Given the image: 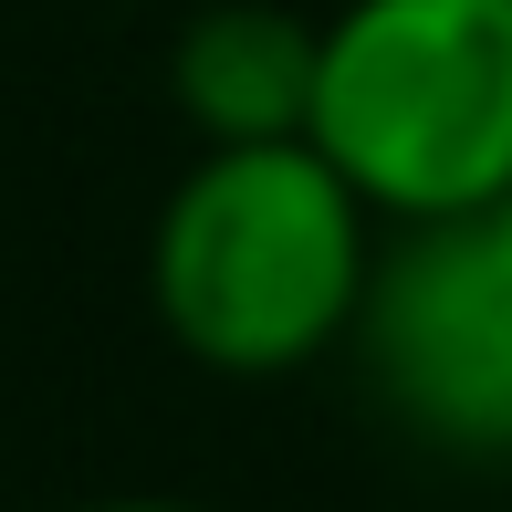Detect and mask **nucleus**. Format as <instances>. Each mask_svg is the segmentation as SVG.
I'll list each match as a JSON object with an SVG mask.
<instances>
[{
    "label": "nucleus",
    "mask_w": 512,
    "mask_h": 512,
    "mask_svg": "<svg viewBox=\"0 0 512 512\" xmlns=\"http://www.w3.org/2000/svg\"><path fill=\"white\" fill-rule=\"evenodd\" d=\"M377 272V209L345 189L304 136L209 147L157 209L147 293L178 356L209 377H293L366 304Z\"/></svg>",
    "instance_id": "nucleus-1"
},
{
    "label": "nucleus",
    "mask_w": 512,
    "mask_h": 512,
    "mask_svg": "<svg viewBox=\"0 0 512 512\" xmlns=\"http://www.w3.org/2000/svg\"><path fill=\"white\" fill-rule=\"evenodd\" d=\"M304 147L387 230L512 189V0H345L314 32Z\"/></svg>",
    "instance_id": "nucleus-2"
},
{
    "label": "nucleus",
    "mask_w": 512,
    "mask_h": 512,
    "mask_svg": "<svg viewBox=\"0 0 512 512\" xmlns=\"http://www.w3.org/2000/svg\"><path fill=\"white\" fill-rule=\"evenodd\" d=\"M345 335L398 429L450 460H512V251L481 220L398 230Z\"/></svg>",
    "instance_id": "nucleus-3"
},
{
    "label": "nucleus",
    "mask_w": 512,
    "mask_h": 512,
    "mask_svg": "<svg viewBox=\"0 0 512 512\" xmlns=\"http://www.w3.org/2000/svg\"><path fill=\"white\" fill-rule=\"evenodd\" d=\"M178 115L209 147H251V136H304L314 105V21L272 11V0H220L178 32Z\"/></svg>",
    "instance_id": "nucleus-4"
},
{
    "label": "nucleus",
    "mask_w": 512,
    "mask_h": 512,
    "mask_svg": "<svg viewBox=\"0 0 512 512\" xmlns=\"http://www.w3.org/2000/svg\"><path fill=\"white\" fill-rule=\"evenodd\" d=\"M481 230H492V241H502V251H512V189H502V199H492V209H481Z\"/></svg>",
    "instance_id": "nucleus-5"
},
{
    "label": "nucleus",
    "mask_w": 512,
    "mask_h": 512,
    "mask_svg": "<svg viewBox=\"0 0 512 512\" xmlns=\"http://www.w3.org/2000/svg\"><path fill=\"white\" fill-rule=\"evenodd\" d=\"M84 512H199V502H84Z\"/></svg>",
    "instance_id": "nucleus-6"
}]
</instances>
